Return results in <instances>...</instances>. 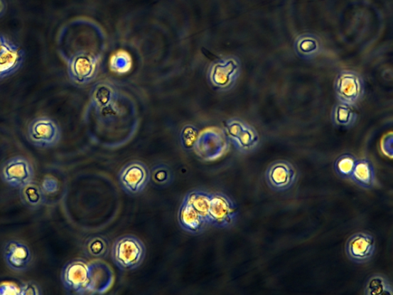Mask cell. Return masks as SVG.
<instances>
[{"mask_svg":"<svg viewBox=\"0 0 393 295\" xmlns=\"http://www.w3.org/2000/svg\"><path fill=\"white\" fill-rule=\"evenodd\" d=\"M146 247L138 237L123 235L114 241L112 247V259L122 271L139 269L146 257Z\"/></svg>","mask_w":393,"mask_h":295,"instance_id":"6da1fadb","label":"cell"},{"mask_svg":"<svg viewBox=\"0 0 393 295\" xmlns=\"http://www.w3.org/2000/svg\"><path fill=\"white\" fill-rule=\"evenodd\" d=\"M102 59V53L85 50L74 53L68 61L67 72L70 80L79 85L91 83L97 78Z\"/></svg>","mask_w":393,"mask_h":295,"instance_id":"7a4b0ae2","label":"cell"},{"mask_svg":"<svg viewBox=\"0 0 393 295\" xmlns=\"http://www.w3.org/2000/svg\"><path fill=\"white\" fill-rule=\"evenodd\" d=\"M241 62L235 56L225 57L210 65L208 70V80L210 85L219 91L232 90L239 75Z\"/></svg>","mask_w":393,"mask_h":295,"instance_id":"3957f363","label":"cell"},{"mask_svg":"<svg viewBox=\"0 0 393 295\" xmlns=\"http://www.w3.org/2000/svg\"><path fill=\"white\" fill-rule=\"evenodd\" d=\"M229 149V140L225 131L215 127L199 132L193 147L195 154L205 161H215Z\"/></svg>","mask_w":393,"mask_h":295,"instance_id":"277c9868","label":"cell"},{"mask_svg":"<svg viewBox=\"0 0 393 295\" xmlns=\"http://www.w3.org/2000/svg\"><path fill=\"white\" fill-rule=\"evenodd\" d=\"M238 208L234 200L222 193L212 194L208 225L220 230L234 227L238 220Z\"/></svg>","mask_w":393,"mask_h":295,"instance_id":"5b68a950","label":"cell"},{"mask_svg":"<svg viewBox=\"0 0 393 295\" xmlns=\"http://www.w3.org/2000/svg\"><path fill=\"white\" fill-rule=\"evenodd\" d=\"M27 137L31 144L41 149H50L60 144L62 130L58 123L50 117H41L28 124Z\"/></svg>","mask_w":393,"mask_h":295,"instance_id":"8992f818","label":"cell"},{"mask_svg":"<svg viewBox=\"0 0 393 295\" xmlns=\"http://www.w3.org/2000/svg\"><path fill=\"white\" fill-rule=\"evenodd\" d=\"M225 132L229 141L242 154H252L260 144V137L257 130L242 119L227 120Z\"/></svg>","mask_w":393,"mask_h":295,"instance_id":"52a82bcc","label":"cell"},{"mask_svg":"<svg viewBox=\"0 0 393 295\" xmlns=\"http://www.w3.org/2000/svg\"><path fill=\"white\" fill-rule=\"evenodd\" d=\"M118 179L124 193L138 195L145 191L150 183V169L142 161H132L122 168Z\"/></svg>","mask_w":393,"mask_h":295,"instance_id":"ba28073f","label":"cell"},{"mask_svg":"<svg viewBox=\"0 0 393 295\" xmlns=\"http://www.w3.org/2000/svg\"><path fill=\"white\" fill-rule=\"evenodd\" d=\"M298 172L296 167L286 160H277L267 167L265 181L274 192L281 193L289 191L298 182Z\"/></svg>","mask_w":393,"mask_h":295,"instance_id":"9c48e42d","label":"cell"},{"mask_svg":"<svg viewBox=\"0 0 393 295\" xmlns=\"http://www.w3.org/2000/svg\"><path fill=\"white\" fill-rule=\"evenodd\" d=\"M34 168L31 161L23 156L9 159L0 166V177L4 183L14 188H21L33 182Z\"/></svg>","mask_w":393,"mask_h":295,"instance_id":"30bf717a","label":"cell"},{"mask_svg":"<svg viewBox=\"0 0 393 295\" xmlns=\"http://www.w3.org/2000/svg\"><path fill=\"white\" fill-rule=\"evenodd\" d=\"M377 250L376 240L368 232H357L348 237L345 252L350 261L362 264L370 262Z\"/></svg>","mask_w":393,"mask_h":295,"instance_id":"8fae6325","label":"cell"},{"mask_svg":"<svg viewBox=\"0 0 393 295\" xmlns=\"http://www.w3.org/2000/svg\"><path fill=\"white\" fill-rule=\"evenodd\" d=\"M335 91L340 103L354 107L363 97V81L357 73L342 71L335 80Z\"/></svg>","mask_w":393,"mask_h":295,"instance_id":"7c38bea8","label":"cell"},{"mask_svg":"<svg viewBox=\"0 0 393 295\" xmlns=\"http://www.w3.org/2000/svg\"><path fill=\"white\" fill-rule=\"evenodd\" d=\"M61 279L64 288L70 293L87 294L90 281L89 263L75 259L67 263L62 271Z\"/></svg>","mask_w":393,"mask_h":295,"instance_id":"4fadbf2b","label":"cell"},{"mask_svg":"<svg viewBox=\"0 0 393 295\" xmlns=\"http://www.w3.org/2000/svg\"><path fill=\"white\" fill-rule=\"evenodd\" d=\"M3 255L8 268L16 272L27 271L33 260L30 247L18 240L8 241L4 246Z\"/></svg>","mask_w":393,"mask_h":295,"instance_id":"5bb4252c","label":"cell"},{"mask_svg":"<svg viewBox=\"0 0 393 295\" xmlns=\"http://www.w3.org/2000/svg\"><path fill=\"white\" fill-rule=\"evenodd\" d=\"M90 281L87 294H104L112 286L114 276L110 266L100 260L89 263Z\"/></svg>","mask_w":393,"mask_h":295,"instance_id":"9a60e30c","label":"cell"},{"mask_svg":"<svg viewBox=\"0 0 393 295\" xmlns=\"http://www.w3.org/2000/svg\"><path fill=\"white\" fill-rule=\"evenodd\" d=\"M178 221L182 230L195 235L203 234L209 226L205 218L184 199L178 209Z\"/></svg>","mask_w":393,"mask_h":295,"instance_id":"2e32d148","label":"cell"},{"mask_svg":"<svg viewBox=\"0 0 393 295\" xmlns=\"http://www.w3.org/2000/svg\"><path fill=\"white\" fill-rule=\"evenodd\" d=\"M350 180L363 189L370 190L375 188L377 178L372 161L368 159H357Z\"/></svg>","mask_w":393,"mask_h":295,"instance_id":"e0dca14e","label":"cell"},{"mask_svg":"<svg viewBox=\"0 0 393 295\" xmlns=\"http://www.w3.org/2000/svg\"><path fill=\"white\" fill-rule=\"evenodd\" d=\"M25 61V52L14 43L0 55V80L9 77L20 70Z\"/></svg>","mask_w":393,"mask_h":295,"instance_id":"ac0fdd59","label":"cell"},{"mask_svg":"<svg viewBox=\"0 0 393 295\" xmlns=\"http://www.w3.org/2000/svg\"><path fill=\"white\" fill-rule=\"evenodd\" d=\"M20 195L23 205L32 210L39 209L45 203V193L42 187L35 182L20 188Z\"/></svg>","mask_w":393,"mask_h":295,"instance_id":"d6986e66","label":"cell"},{"mask_svg":"<svg viewBox=\"0 0 393 295\" xmlns=\"http://www.w3.org/2000/svg\"><path fill=\"white\" fill-rule=\"evenodd\" d=\"M365 295L393 294L391 282L387 276L380 273L372 274L364 285Z\"/></svg>","mask_w":393,"mask_h":295,"instance_id":"ffe728a7","label":"cell"},{"mask_svg":"<svg viewBox=\"0 0 393 295\" xmlns=\"http://www.w3.org/2000/svg\"><path fill=\"white\" fill-rule=\"evenodd\" d=\"M357 120V113L354 107L350 104H340L335 107L332 113V121L335 126L350 129Z\"/></svg>","mask_w":393,"mask_h":295,"instance_id":"44dd1931","label":"cell"},{"mask_svg":"<svg viewBox=\"0 0 393 295\" xmlns=\"http://www.w3.org/2000/svg\"><path fill=\"white\" fill-rule=\"evenodd\" d=\"M210 198H212V193L204 191V190H193L185 195L184 200L193 206L208 224Z\"/></svg>","mask_w":393,"mask_h":295,"instance_id":"7402d4cb","label":"cell"},{"mask_svg":"<svg viewBox=\"0 0 393 295\" xmlns=\"http://www.w3.org/2000/svg\"><path fill=\"white\" fill-rule=\"evenodd\" d=\"M295 47L297 53L306 58H312L320 52L321 43L318 38L306 34L297 38Z\"/></svg>","mask_w":393,"mask_h":295,"instance_id":"603a6c76","label":"cell"},{"mask_svg":"<svg viewBox=\"0 0 393 295\" xmlns=\"http://www.w3.org/2000/svg\"><path fill=\"white\" fill-rule=\"evenodd\" d=\"M132 65L131 55L124 50H119L114 53L109 60L111 71L119 75L129 73L132 68Z\"/></svg>","mask_w":393,"mask_h":295,"instance_id":"cb8c5ba5","label":"cell"},{"mask_svg":"<svg viewBox=\"0 0 393 295\" xmlns=\"http://www.w3.org/2000/svg\"><path fill=\"white\" fill-rule=\"evenodd\" d=\"M84 247L85 254L95 259H102L108 254L109 242L104 237L95 236L85 242Z\"/></svg>","mask_w":393,"mask_h":295,"instance_id":"d4e9b609","label":"cell"},{"mask_svg":"<svg viewBox=\"0 0 393 295\" xmlns=\"http://www.w3.org/2000/svg\"><path fill=\"white\" fill-rule=\"evenodd\" d=\"M150 173L152 183L158 187L168 186L174 180L173 172L166 164H158L153 166Z\"/></svg>","mask_w":393,"mask_h":295,"instance_id":"484cf974","label":"cell"},{"mask_svg":"<svg viewBox=\"0 0 393 295\" xmlns=\"http://www.w3.org/2000/svg\"><path fill=\"white\" fill-rule=\"evenodd\" d=\"M357 159L352 154H343L340 156L334 163L335 174L343 179L350 178L355 164Z\"/></svg>","mask_w":393,"mask_h":295,"instance_id":"4316f807","label":"cell"},{"mask_svg":"<svg viewBox=\"0 0 393 295\" xmlns=\"http://www.w3.org/2000/svg\"><path fill=\"white\" fill-rule=\"evenodd\" d=\"M199 132L193 126L188 125L181 132L182 146L187 150H193Z\"/></svg>","mask_w":393,"mask_h":295,"instance_id":"83f0119b","label":"cell"},{"mask_svg":"<svg viewBox=\"0 0 393 295\" xmlns=\"http://www.w3.org/2000/svg\"><path fill=\"white\" fill-rule=\"evenodd\" d=\"M42 294L41 287L35 281L23 282L20 286V294L22 295H41Z\"/></svg>","mask_w":393,"mask_h":295,"instance_id":"f1b7e54d","label":"cell"},{"mask_svg":"<svg viewBox=\"0 0 393 295\" xmlns=\"http://www.w3.org/2000/svg\"><path fill=\"white\" fill-rule=\"evenodd\" d=\"M41 187L45 194H53L58 190L59 184L55 178L48 176L43 181Z\"/></svg>","mask_w":393,"mask_h":295,"instance_id":"f546056e","label":"cell"},{"mask_svg":"<svg viewBox=\"0 0 393 295\" xmlns=\"http://www.w3.org/2000/svg\"><path fill=\"white\" fill-rule=\"evenodd\" d=\"M14 43L8 39L4 35L0 33V55L6 52Z\"/></svg>","mask_w":393,"mask_h":295,"instance_id":"4dcf8cb0","label":"cell"},{"mask_svg":"<svg viewBox=\"0 0 393 295\" xmlns=\"http://www.w3.org/2000/svg\"><path fill=\"white\" fill-rule=\"evenodd\" d=\"M7 4L6 0H0V18H1L6 13Z\"/></svg>","mask_w":393,"mask_h":295,"instance_id":"1f68e13d","label":"cell"}]
</instances>
